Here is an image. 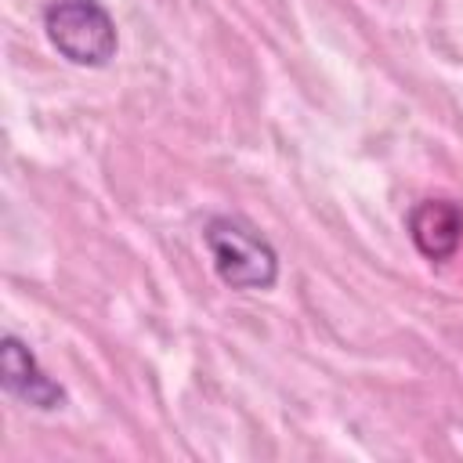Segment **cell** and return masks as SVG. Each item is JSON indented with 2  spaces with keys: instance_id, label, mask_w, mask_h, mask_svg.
<instances>
[{
  "instance_id": "1",
  "label": "cell",
  "mask_w": 463,
  "mask_h": 463,
  "mask_svg": "<svg viewBox=\"0 0 463 463\" xmlns=\"http://www.w3.org/2000/svg\"><path fill=\"white\" fill-rule=\"evenodd\" d=\"M206 250L221 282L232 289H268L279 275V257L271 242L239 217H213L206 224Z\"/></svg>"
},
{
  "instance_id": "2",
  "label": "cell",
  "mask_w": 463,
  "mask_h": 463,
  "mask_svg": "<svg viewBox=\"0 0 463 463\" xmlns=\"http://www.w3.org/2000/svg\"><path fill=\"white\" fill-rule=\"evenodd\" d=\"M51 43L76 65H105L116 54V25L98 0H58L43 14Z\"/></svg>"
},
{
  "instance_id": "4",
  "label": "cell",
  "mask_w": 463,
  "mask_h": 463,
  "mask_svg": "<svg viewBox=\"0 0 463 463\" xmlns=\"http://www.w3.org/2000/svg\"><path fill=\"white\" fill-rule=\"evenodd\" d=\"M0 369H4V387L22 398L25 405L36 409H58L65 402V391L36 365L33 351L18 340V336H4V354H0Z\"/></svg>"
},
{
  "instance_id": "3",
  "label": "cell",
  "mask_w": 463,
  "mask_h": 463,
  "mask_svg": "<svg viewBox=\"0 0 463 463\" xmlns=\"http://www.w3.org/2000/svg\"><path fill=\"white\" fill-rule=\"evenodd\" d=\"M409 235L430 260H449L463 242V210L449 199H423L409 213Z\"/></svg>"
}]
</instances>
